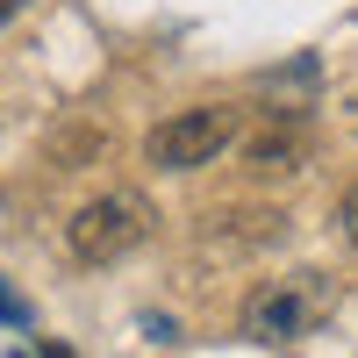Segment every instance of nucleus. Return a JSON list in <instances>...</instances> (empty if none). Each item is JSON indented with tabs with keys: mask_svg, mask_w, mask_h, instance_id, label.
<instances>
[{
	"mask_svg": "<svg viewBox=\"0 0 358 358\" xmlns=\"http://www.w3.org/2000/svg\"><path fill=\"white\" fill-rule=\"evenodd\" d=\"M229 143H244V108L229 101H201V108H179L143 136V158L158 172H194V165H215Z\"/></svg>",
	"mask_w": 358,
	"mask_h": 358,
	"instance_id": "obj_2",
	"label": "nucleus"
},
{
	"mask_svg": "<svg viewBox=\"0 0 358 358\" xmlns=\"http://www.w3.org/2000/svg\"><path fill=\"white\" fill-rule=\"evenodd\" d=\"M344 129L358 136V86H351V94H344Z\"/></svg>",
	"mask_w": 358,
	"mask_h": 358,
	"instance_id": "obj_7",
	"label": "nucleus"
},
{
	"mask_svg": "<svg viewBox=\"0 0 358 358\" xmlns=\"http://www.w3.org/2000/svg\"><path fill=\"white\" fill-rule=\"evenodd\" d=\"M8 22H15V0H0V29H8Z\"/></svg>",
	"mask_w": 358,
	"mask_h": 358,
	"instance_id": "obj_8",
	"label": "nucleus"
},
{
	"mask_svg": "<svg viewBox=\"0 0 358 358\" xmlns=\"http://www.w3.org/2000/svg\"><path fill=\"white\" fill-rule=\"evenodd\" d=\"M337 229L351 236V251H358V187H344V201H337Z\"/></svg>",
	"mask_w": 358,
	"mask_h": 358,
	"instance_id": "obj_5",
	"label": "nucleus"
},
{
	"mask_svg": "<svg viewBox=\"0 0 358 358\" xmlns=\"http://www.w3.org/2000/svg\"><path fill=\"white\" fill-rule=\"evenodd\" d=\"M43 358H72V351H65V344H43Z\"/></svg>",
	"mask_w": 358,
	"mask_h": 358,
	"instance_id": "obj_9",
	"label": "nucleus"
},
{
	"mask_svg": "<svg viewBox=\"0 0 358 358\" xmlns=\"http://www.w3.org/2000/svg\"><path fill=\"white\" fill-rule=\"evenodd\" d=\"M330 315H337V280L315 273V265H301V273H280V280H258L251 287L244 337H258V344H301Z\"/></svg>",
	"mask_w": 358,
	"mask_h": 358,
	"instance_id": "obj_1",
	"label": "nucleus"
},
{
	"mask_svg": "<svg viewBox=\"0 0 358 358\" xmlns=\"http://www.w3.org/2000/svg\"><path fill=\"white\" fill-rule=\"evenodd\" d=\"M0 322H15V330H22V322H29V301H22V294H15L8 280H0Z\"/></svg>",
	"mask_w": 358,
	"mask_h": 358,
	"instance_id": "obj_6",
	"label": "nucleus"
},
{
	"mask_svg": "<svg viewBox=\"0 0 358 358\" xmlns=\"http://www.w3.org/2000/svg\"><path fill=\"white\" fill-rule=\"evenodd\" d=\"M15 358H22V351H15Z\"/></svg>",
	"mask_w": 358,
	"mask_h": 358,
	"instance_id": "obj_10",
	"label": "nucleus"
},
{
	"mask_svg": "<svg viewBox=\"0 0 358 358\" xmlns=\"http://www.w3.org/2000/svg\"><path fill=\"white\" fill-rule=\"evenodd\" d=\"M151 222L158 215H151V201H143L136 187H108V194H94L65 222V244H72L79 265H115V258H129L143 236H151Z\"/></svg>",
	"mask_w": 358,
	"mask_h": 358,
	"instance_id": "obj_3",
	"label": "nucleus"
},
{
	"mask_svg": "<svg viewBox=\"0 0 358 358\" xmlns=\"http://www.w3.org/2000/svg\"><path fill=\"white\" fill-rule=\"evenodd\" d=\"M244 165H251L258 179H287V172H301V165H308V129H301V115L251 129V136H244Z\"/></svg>",
	"mask_w": 358,
	"mask_h": 358,
	"instance_id": "obj_4",
	"label": "nucleus"
}]
</instances>
